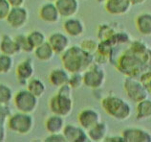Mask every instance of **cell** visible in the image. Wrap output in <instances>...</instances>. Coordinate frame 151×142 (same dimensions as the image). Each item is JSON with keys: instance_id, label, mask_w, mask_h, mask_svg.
<instances>
[{"instance_id": "d6986e66", "label": "cell", "mask_w": 151, "mask_h": 142, "mask_svg": "<svg viewBox=\"0 0 151 142\" xmlns=\"http://www.w3.org/2000/svg\"><path fill=\"white\" fill-rule=\"evenodd\" d=\"M70 77V73L63 67L54 68L49 74V82L55 88H60V86L68 84Z\"/></svg>"}, {"instance_id": "484cf974", "label": "cell", "mask_w": 151, "mask_h": 142, "mask_svg": "<svg viewBox=\"0 0 151 142\" xmlns=\"http://www.w3.org/2000/svg\"><path fill=\"white\" fill-rule=\"evenodd\" d=\"M26 88L35 97L40 98L46 91V85L40 79L31 78L26 84Z\"/></svg>"}, {"instance_id": "ac0fdd59", "label": "cell", "mask_w": 151, "mask_h": 142, "mask_svg": "<svg viewBox=\"0 0 151 142\" xmlns=\"http://www.w3.org/2000/svg\"><path fill=\"white\" fill-rule=\"evenodd\" d=\"M63 29H64L65 33L71 36V37H81L85 30L84 23H83L79 18L77 17H68L63 23Z\"/></svg>"}, {"instance_id": "603a6c76", "label": "cell", "mask_w": 151, "mask_h": 142, "mask_svg": "<svg viewBox=\"0 0 151 142\" xmlns=\"http://www.w3.org/2000/svg\"><path fill=\"white\" fill-rule=\"evenodd\" d=\"M64 126V117L58 114H52L45 121V129L49 133H62Z\"/></svg>"}, {"instance_id": "8d00e7d4", "label": "cell", "mask_w": 151, "mask_h": 142, "mask_svg": "<svg viewBox=\"0 0 151 142\" xmlns=\"http://www.w3.org/2000/svg\"><path fill=\"white\" fill-rule=\"evenodd\" d=\"M105 142H124V137L122 135H106V137L104 138Z\"/></svg>"}, {"instance_id": "9c48e42d", "label": "cell", "mask_w": 151, "mask_h": 142, "mask_svg": "<svg viewBox=\"0 0 151 142\" xmlns=\"http://www.w3.org/2000/svg\"><path fill=\"white\" fill-rule=\"evenodd\" d=\"M6 20L12 28L20 29L24 27L29 20V13L23 6L12 7L6 17Z\"/></svg>"}, {"instance_id": "5b68a950", "label": "cell", "mask_w": 151, "mask_h": 142, "mask_svg": "<svg viewBox=\"0 0 151 142\" xmlns=\"http://www.w3.org/2000/svg\"><path fill=\"white\" fill-rule=\"evenodd\" d=\"M83 85L91 89H99L104 85L106 73L102 66L99 64H94L82 72Z\"/></svg>"}, {"instance_id": "2e32d148", "label": "cell", "mask_w": 151, "mask_h": 142, "mask_svg": "<svg viewBox=\"0 0 151 142\" xmlns=\"http://www.w3.org/2000/svg\"><path fill=\"white\" fill-rule=\"evenodd\" d=\"M130 0H106L104 2L105 11L113 15H122L127 14L131 9Z\"/></svg>"}, {"instance_id": "5bb4252c", "label": "cell", "mask_w": 151, "mask_h": 142, "mask_svg": "<svg viewBox=\"0 0 151 142\" xmlns=\"http://www.w3.org/2000/svg\"><path fill=\"white\" fill-rule=\"evenodd\" d=\"M15 74H17L18 82L20 84L26 85L27 82L31 78H33L35 74V67H34L33 61L29 58L21 61L17 64V68H15Z\"/></svg>"}, {"instance_id": "4316f807", "label": "cell", "mask_w": 151, "mask_h": 142, "mask_svg": "<svg viewBox=\"0 0 151 142\" xmlns=\"http://www.w3.org/2000/svg\"><path fill=\"white\" fill-rule=\"evenodd\" d=\"M118 30V25H113L111 23H102L100 25L98 30V38L101 41H105L108 39L110 37L117 32Z\"/></svg>"}, {"instance_id": "3957f363", "label": "cell", "mask_w": 151, "mask_h": 142, "mask_svg": "<svg viewBox=\"0 0 151 142\" xmlns=\"http://www.w3.org/2000/svg\"><path fill=\"white\" fill-rule=\"evenodd\" d=\"M102 109L110 117L118 121L129 119L132 114V108L127 101L115 95H107L101 101Z\"/></svg>"}, {"instance_id": "44dd1931", "label": "cell", "mask_w": 151, "mask_h": 142, "mask_svg": "<svg viewBox=\"0 0 151 142\" xmlns=\"http://www.w3.org/2000/svg\"><path fill=\"white\" fill-rule=\"evenodd\" d=\"M87 135L90 141L93 142H101L104 140L107 133H108V126L105 122H102L101 120L94 125L92 128L87 130Z\"/></svg>"}, {"instance_id": "277c9868", "label": "cell", "mask_w": 151, "mask_h": 142, "mask_svg": "<svg viewBox=\"0 0 151 142\" xmlns=\"http://www.w3.org/2000/svg\"><path fill=\"white\" fill-rule=\"evenodd\" d=\"M6 124L11 132L19 135H25L33 130L34 118L30 113L17 112L11 114Z\"/></svg>"}, {"instance_id": "8fae6325", "label": "cell", "mask_w": 151, "mask_h": 142, "mask_svg": "<svg viewBox=\"0 0 151 142\" xmlns=\"http://www.w3.org/2000/svg\"><path fill=\"white\" fill-rule=\"evenodd\" d=\"M47 41L53 48L55 54L61 55L70 46V39L67 34L61 32H55L50 35Z\"/></svg>"}, {"instance_id": "83f0119b", "label": "cell", "mask_w": 151, "mask_h": 142, "mask_svg": "<svg viewBox=\"0 0 151 142\" xmlns=\"http://www.w3.org/2000/svg\"><path fill=\"white\" fill-rule=\"evenodd\" d=\"M14 93L9 85L0 83V105H10L13 101Z\"/></svg>"}, {"instance_id": "cb8c5ba5", "label": "cell", "mask_w": 151, "mask_h": 142, "mask_svg": "<svg viewBox=\"0 0 151 142\" xmlns=\"http://www.w3.org/2000/svg\"><path fill=\"white\" fill-rule=\"evenodd\" d=\"M35 58L40 62H49L55 57V52L51 45L48 43V41H45L41 45L35 47L34 50Z\"/></svg>"}, {"instance_id": "d6a6232c", "label": "cell", "mask_w": 151, "mask_h": 142, "mask_svg": "<svg viewBox=\"0 0 151 142\" xmlns=\"http://www.w3.org/2000/svg\"><path fill=\"white\" fill-rule=\"evenodd\" d=\"M98 44H99V42L93 38H85L81 41V47L82 49H84L86 52L94 55L98 49Z\"/></svg>"}, {"instance_id": "ba28073f", "label": "cell", "mask_w": 151, "mask_h": 142, "mask_svg": "<svg viewBox=\"0 0 151 142\" xmlns=\"http://www.w3.org/2000/svg\"><path fill=\"white\" fill-rule=\"evenodd\" d=\"M74 102L72 96L57 93L49 101V109L53 114H58L62 117H66L71 114L73 110Z\"/></svg>"}, {"instance_id": "30bf717a", "label": "cell", "mask_w": 151, "mask_h": 142, "mask_svg": "<svg viewBox=\"0 0 151 142\" xmlns=\"http://www.w3.org/2000/svg\"><path fill=\"white\" fill-rule=\"evenodd\" d=\"M66 142H88L90 141L86 130L81 126H75L72 124L65 125L62 131Z\"/></svg>"}, {"instance_id": "4dcf8cb0", "label": "cell", "mask_w": 151, "mask_h": 142, "mask_svg": "<svg viewBox=\"0 0 151 142\" xmlns=\"http://www.w3.org/2000/svg\"><path fill=\"white\" fill-rule=\"evenodd\" d=\"M14 38H15V41H17V45L19 47V50H20V52H24V53H32V52H34L35 48H34L33 46H32V44L29 41V39H28V38H27V36L18 35Z\"/></svg>"}, {"instance_id": "7bdbcfd3", "label": "cell", "mask_w": 151, "mask_h": 142, "mask_svg": "<svg viewBox=\"0 0 151 142\" xmlns=\"http://www.w3.org/2000/svg\"><path fill=\"white\" fill-rule=\"evenodd\" d=\"M47 1H48V2H55V1H57V0H47Z\"/></svg>"}, {"instance_id": "1f68e13d", "label": "cell", "mask_w": 151, "mask_h": 142, "mask_svg": "<svg viewBox=\"0 0 151 142\" xmlns=\"http://www.w3.org/2000/svg\"><path fill=\"white\" fill-rule=\"evenodd\" d=\"M68 85L73 89H78L83 85V76L81 72H75L70 73Z\"/></svg>"}, {"instance_id": "d4e9b609", "label": "cell", "mask_w": 151, "mask_h": 142, "mask_svg": "<svg viewBox=\"0 0 151 142\" xmlns=\"http://www.w3.org/2000/svg\"><path fill=\"white\" fill-rule=\"evenodd\" d=\"M137 120H146L151 118V100L146 98L137 103L136 106Z\"/></svg>"}, {"instance_id": "9a60e30c", "label": "cell", "mask_w": 151, "mask_h": 142, "mask_svg": "<svg viewBox=\"0 0 151 142\" xmlns=\"http://www.w3.org/2000/svg\"><path fill=\"white\" fill-rule=\"evenodd\" d=\"M55 5L58 8L60 17L64 18L75 17L79 10L78 0H57Z\"/></svg>"}, {"instance_id": "7a4b0ae2", "label": "cell", "mask_w": 151, "mask_h": 142, "mask_svg": "<svg viewBox=\"0 0 151 142\" xmlns=\"http://www.w3.org/2000/svg\"><path fill=\"white\" fill-rule=\"evenodd\" d=\"M61 62L63 68L69 73H82L94 64L95 60L94 55L86 52L81 45H73L61 54Z\"/></svg>"}, {"instance_id": "4fadbf2b", "label": "cell", "mask_w": 151, "mask_h": 142, "mask_svg": "<svg viewBox=\"0 0 151 142\" xmlns=\"http://www.w3.org/2000/svg\"><path fill=\"white\" fill-rule=\"evenodd\" d=\"M78 125L87 131L101 121V114L96 109L87 108L78 113Z\"/></svg>"}, {"instance_id": "f546056e", "label": "cell", "mask_w": 151, "mask_h": 142, "mask_svg": "<svg viewBox=\"0 0 151 142\" xmlns=\"http://www.w3.org/2000/svg\"><path fill=\"white\" fill-rule=\"evenodd\" d=\"M14 66L13 56L6 54H0V74H7L11 72Z\"/></svg>"}, {"instance_id": "f35d334b", "label": "cell", "mask_w": 151, "mask_h": 142, "mask_svg": "<svg viewBox=\"0 0 151 142\" xmlns=\"http://www.w3.org/2000/svg\"><path fill=\"white\" fill-rule=\"evenodd\" d=\"M6 139V129L5 125L0 123V142L5 141Z\"/></svg>"}, {"instance_id": "d590c367", "label": "cell", "mask_w": 151, "mask_h": 142, "mask_svg": "<svg viewBox=\"0 0 151 142\" xmlns=\"http://www.w3.org/2000/svg\"><path fill=\"white\" fill-rule=\"evenodd\" d=\"M44 142H66V139L62 133H55L46 136Z\"/></svg>"}, {"instance_id": "e0dca14e", "label": "cell", "mask_w": 151, "mask_h": 142, "mask_svg": "<svg viewBox=\"0 0 151 142\" xmlns=\"http://www.w3.org/2000/svg\"><path fill=\"white\" fill-rule=\"evenodd\" d=\"M38 15L41 20L46 23H49V24L58 22L60 18V14H59L58 8L55 7L54 2L43 4L38 11Z\"/></svg>"}, {"instance_id": "b9f144b4", "label": "cell", "mask_w": 151, "mask_h": 142, "mask_svg": "<svg viewBox=\"0 0 151 142\" xmlns=\"http://www.w3.org/2000/svg\"><path fill=\"white\" fill-rule=\"evenodd\" d=\"M97 1H98L99 3H103V4H104V2L106 1V0H97Z\"/></svg>"}, {"instance_id": "f1b7e54d", "label": "cell", "mask_w": 151, "mask_h": 142, "mask_svg": "<svg viewBox=\"0 0 151 142\" xmlns=\"http://www.w3.org/2000/svg\"><path fill=\"white\" fill-rule=\"evenodd\" d=\"M27 38H28V39H29L30 43L32 44V46L34 47V48H35V47H37L39 45H41L42 43H44L45 41H47L45 35L39 30L32 31L30 34L27 35Z\"/></svg>"}, {"instance_id": "6da1fadb", "label": "cell", "mask_w": 151, "mask_h": 142, "mask_svg": "<svg viewBox=\"0 0 151 142\" xmlns=\"http://www.w3.org/2000/svg\"><path fill=\"white\" fill-rule=\"evenodd\" d=\"M114 64L116 69L125 77L137 78L144 82L151 76V48L140 39H131Z\"/></svg>"}, {"instance_id": "74e56055", "label": "cell", "mask_w": 151, "mask_h": 142, "mask_svg": "<svg viewBox=\"0 0 151 142\" xmlns=\"http://www.w3.org/2000/svg\"><path fill=\"white\" fill-rule=\"evenodd\" d=\"M11 7H21L24 5L25 0H8Z\"/></svg>"}, {"instance_id": "7c38bea8", "label": "cell", "mask_w": 151, "mask_h": 142, "mask_svg": "<svg viewBox=\"0 0 151 142\" xmlns=\"http://www.w3.org/2000/svg\"><path fill=\"white\" fill-rule=\"evenodd\" d=\"M124 142H151V133L142 128H126L122 132Z\"/></svg>"}, {"instance_id": "52a82bcc", "label": "cell", "mask_w": 151, "mask_h": 142, "mask_svg": "<svg viewBox=\"0 0 151 142\" xmlns=\"http://www.w3.org/2000/svg\"><path fill=\"white\" fill-rule=\"evenodd\" d=\"M13 101L17 112L30 114L35 112L38 105V98L32 94L27 88L18 90L14 94Z\"/></svg>"}, {"instance_id": "60d3db41", "label": "cell", "mask_w": 151, "mask_h": 142, "mask_svg": "<svg viewBox=\"0 0 151 142\" xmlns=\"http://www.w3.org/2000/svg\"><path fill=\"white\" fill-rule=\"evenodd\" d=\"M147 0H130L131 4H132V6H138V5H142V4H145Z\"/></svg>"}, {"instance_id": "7402d4cb", "label": "cell", "mask_w": 151, "mask_h": 142, "mask_svg": "<svg viewBox=\"0 0 151 142\" xmlns=\"http://www.w3.org/2000/svg\"><path fill=\"white\" fill-rule=\"evenodd\" d=\"M138 32L145 37L151 36V14L144 13L139 14L135 20Z\"/></svg>"}, {"instance_id": "836d02e7", "label": "cell", "mask_w": 151, "mask_h": 142, "mask_svg": "<svg viewBox=\"0 0 151 142\" xmlns=\"http://www.w3.org/2000/svg\"><path fill=\"white\" fill-rule=\"evenodd\" d=\"M11 114L12 112L9 105H0V123L5 125Z\"/></svg>"}, {"instance_id": "8992f818", "label": "cell", "mask_w": 151, "mask_h": 142, "mask_svg": "<svg viewBox=\"0 0 151 142\" xmlns=\"http://www.w3.org/2000/svg\"><path fill=\"white\" fill-rule=\"evenodd\" d=\"M124 90L128 99L136 104L148 98L149 95L144 83L133 77H125L124 81Z\"/></svg>"}, {"instance_id": "ab89813d", "label": "cell", "mask_w": 151, "mask_h": 142, "mask_svg": "<svg viewBox=\"0 0 151 142\" xmlns=\"http://www.w3.org/2000/svg\"><path fill=\"white\" fill-rule=\"evenodd\" d=\"M142 83H144V85L145 86L146 90L148 91V93L151 94V76L146 79V80H145Z\"/></svg>"}, {"instance_id": "ffe728a7", "label": "cell", "mask_w": 151, "mask_h": 142, "mask_svg": "<svg viewBox=\"0 0 151 142\" xmlns=\"http://www.w3.org/2000/svg\"><path fill=\"white\" fill-rule=\"evenodd\" d=\"M0 52L9 56H15L20 53L15 38L11 37L10 35H3L0 38Z\"/></svg>"}, {"instance_id": "e575fe53", "label": "cell", "mask_w": 151, "mask_h": 142, "mask_svg": "<svg viewBox=\"0 0 151 142\" xmlns=\"http://www.w3.org/2000/svg\"><path fill=\"white\" fill-rule=\"evenodd\" d=\"M11 8L8 0H0V20H5Z\"/></svg>"}]
</instances>
